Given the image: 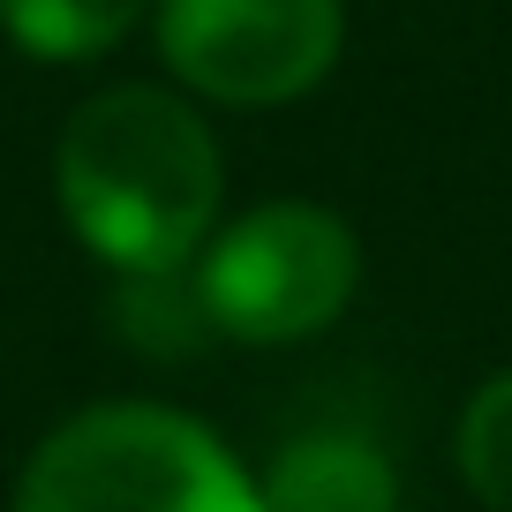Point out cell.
<instances>
[{"label":"cell","instance_id":"cell-1","mask_svg":"<svg viewBox=\"0 0 512 512\" xmlns=\"http://www.w3.org/2000/svg\"><path fill=\"white\" fill-rule=\"evenodd\" d=\"M53 189L83 249L113 272H174L196 264L219 219L226 166L189 98L151 83H113L68 113L53 144Z\"/></svg>","mask_w":512,"mask_h":512},{"label":"cell","instance_id":"cell-2","mask_svg":"<svg viewBox=\"0 0 512 512\" xmlns=\"http://www.w3.org/2000/svg\"><path fill=\"white\" fill-rule=\"evenodd\" d=\"M16 512H264V497L196 415L106 400L38 437L16 475Z\"/></svg>","mask_w":512,"mask_h":512},{"label":"cell","instance_id":"cell-7","mask_svg":"<svg viewBox=\"0 0 512 512\" xmlns=\"http://www.w3.org/2000/svg\"><path fill=\"white\" fill-rule=\"evenodd\" d=\"M460 475L490 512H512V369L490 377L460 415Z\"/></svg>","mask_w":512,"mask_h":512},{"label":"cell","instance_id":"cell-4","mask_svg":"<svg viewBox=\"0 0 512 512\" xmlns=\"http://www.w3.org/2000/svg\"><path fill=\"white\" fill-rule=\"evenodd\" d=\"M159 53L196 98L287 106L339 61V0H151Z\"/></svg>","mask_w":512,"mask_h":512},{"label":"cell","instance_id":"cell-5","mask_svg":"<svg viewBox=\"0 0 512 512\" xmlns=\"http://www.w3.org/2000/svg\"><path fill=\"white\" fill-rule=\"evenodd\" d=\"M256 497L264 512H400V467L354 430H309L279 445Z\"/></svg>","mask_w":512,"mask_h":512},{"label":"cell","instance_id":"cell-3","mask_svg":"<svg viewBox=\"0 0 512 512\" xmlns=\"http://www.w3.org/2000/svg\"><path fill=\"white\" fill-rule=\"evenodd\" d=\"M204 317L219 339L249 347H294V339L339 324V309L362 287V241L324 204H256L226 234L204 241L189 264Z\"/></svg>","mask_w":512,"mask_h":512},{"label":"cell","instance_id":"cell-6","mask_svg":"<svg viewBox=\"0 0 512 512\" xmlns=\"http://www.w3.org/2000/svg\"><path fill=\"white\" fill-rule=\"evenodd\" d=\"M144 16L151 0H0V31L38 61H98Z\"/></svg>","mask_w":512,"mask_h":512}]
</instances>
